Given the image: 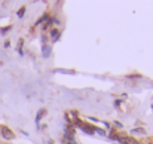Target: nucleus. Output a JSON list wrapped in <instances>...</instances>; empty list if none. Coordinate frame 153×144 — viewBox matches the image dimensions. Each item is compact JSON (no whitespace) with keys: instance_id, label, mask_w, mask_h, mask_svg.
Masks as SVG:
<instances>
[{"instance_id":"10","label":"nucleus","mask_w":153,"mask_h":144,"mask_svg":"<svg viewBox=\"0 0 153 144\" xmlns=\"http://www.w3.org/2000/svg\"><path fill=\"white\" fill-rule=\"evenodd\" d=\"M95 132H98V134H100V135H102V137L105 135V134H104V131H101V129H98V128H95Z\"/></svg>"},{"instance_id":"9","label":"nucleus","mask_w":153,"mask_h":144,"mask_svg":"<svg viewBox=\"0 0 153 144\" xmlns=\"http://www.w3.org/2000/svg\"><path fill=\"white\" fill-rule=\"evenodd\" d=\"M134 132H140V134H144L146 131H144L143 128H135V129H134Z\"/></svg>"},{"instance_id":"15","label":"nucleus","mask_w":153,"mask_h":144,"mask_svg":"<svg viewBox=\"0 0 153 144\" xmlns=\"http://www.w3.org/2000/svg\"><path fill=\"white\" fill-rule=\"evenodd\" d=\"M152 108H153V105H152Z\"/></svg>"},{"instance_id":"3","label":"nucleus","mask_w":153,"mask_h":144,"mask_svg":"<svg viewBox=\"0 0 153 144\" xmlns=\"http://www.w3.org/2000/svg\"><path fill=\"white\" fill-rule=\"evenodd\" d=\"M59 36H61V31H59L58 28H52V30H51V39H52V42H56V40L59 39Z\"/></svg>"},{"instance_id":"13","label":"nucleus","mask_w":153,"mask_h":144,"mask_svg":"<svg viewBox=\"0 0 153 144\" xmlns=\"http://www.w3.org/2000/svg\"><path fill=\"white\" fill-rule=\"evenodd\" d=\"M114 126H117V128H122V123H120V122H114Z\"/></svg>"},{"instance_id":"11","label":"nucleus","mask_w":153,"mask_h":144,"mask_svg":"<svg viewBox=\"0 0 153 144\" xmlns=\"http://www.w3.org/2000/svg\"><path fill=\"white\" fill-rule=\"evenodd\" d=\"M120 102H122V101L116 99V101H114V107H120Z\"/></svg>"},{"instance_id":"7","label":"nucleus","mask_w":153,"mask_h":144,"mask_svg":"<svg viewBox=\"0 0 153 144\" xmlns=\"http://www.w3.org/2000/svg\"><path fill=\"white\" fill-rule=\"evenodd\" d=\"M10 28H12V25H6V27H1V28H0V33H1V34H6L7 31H10Z\"/></svg>"},{"instance_id":"8","label":"nucleus","mask_w":153,"mask_h":144,"mask_svg":"<svg viewBox=\"0 0 153 144\" xmlns=\"http://www.w3.org/2000/svg\"><path fill=\"white\" fill-rule=\"evenodd\" d=\"M22 45H24V40L19 39L18 40V52H19V55H22Z\"/></svg>"},{"instance_id":"12","label":"nucleus","mask_w":153,"mask_h":144,"mask_svg":"<svg viewBox=\"0 0 153 144\" xmlns=\"http://www.w3.org/2000/svg\"><path fill=\"white\" fill-rule=\"evenodd\" d=\"M9 46H10V42L6 40V42H4V48H9Z\"/></svg>"},{"instance_id":"5","label":"nucleus","mask_w":153,"mask_h":144,"mask_svg":"<svg viewBox=\"0 0 153 144\" xmlns=\"http://www.w3.org/2000/svg\"><path fill=\"white\" fill-rule=\"evenodd\" d=\"M45 114H46V110H45V108H40V110L37 111V114H36V123H39L40 119H42Z\"/></svg>"},{"instance_id":"6","label":"nucleus","mask_w":153,"mask_h":144,"mask_svg":"<svg viewBox=\"0 0 153 144\" xmlns=\"http://www.w3.org/2000/svg\"><path fill=\"white\" fill-rule=\"evenodd\" d=\"M24 13H25V7L22 6V7H19V9H18L16 15H18V18H22V16H24Z\"/></svg>"},{"instance_id":"1","label":"nucleus","mask_w":153,"mask_h":144,"mask_svg":"<svg viewBox=\"0 0 153 144\" xmlns=\"http://www.w3.org/2000/svg\"><path fill=\"white\" fill-rule=\"evenodd\" d=\"M0 132H1V137H3L4 140H7V141L15 140V132H13L9 126H1V128H0Z\"/></svg>"},{"instance_id":"2","label":"nucleus","mask_w":153,"mask_h":144,"mask_svg":"<svg viewBox=\"0 0 153 144\" xmlns=\"http://www.w3.org/2000/svg\"><path fill=\"white\" fill-rule=\"evenodd\" d=\"M80 129L85 131V132L89 134V135H92V134L95 132V126H91V125H86V123H82V125H80Z\"/></svg>"},{"instance_id":"16","label":"nucleus","mask_w":153,"mask_h":144,"mask_svg":"<svg viewBox=\"0 0 153 144\" xmlns=\"http://www.w3.org/2000/svg\"><path fill=\"white\" fill-rule=\"evenodd\" d=\"M48 144H49V143H48Z\"/></svg>"},{"instance_id":"14","label":"nucleus","mask_w":153,"mask_h":144,"mask_svg":"<svg viewBox=\"0 0 153 144\" xmlns=\"http://www.w3.org/2000/svg\"><path fill=\"white\" fill-rule=\"evenodd\" d=\"M65 144H76V143H68V141H67V143H65Z\"/></svg>"},{"instance_id":"4","label":"nucleus","mask_w":153,"mask_h":144,"mask_svg":"<svg viewBox=\"0 0 153 144\" xmlns=\"http://www.w3.org/2000/svg\"><path fill=\"white\" fill-rule=\"evenodd\" d=\"M42 53H43V56H49L51 55V46L46 43V42H43V46H42Z\"/></svg>"}]
</instances>
